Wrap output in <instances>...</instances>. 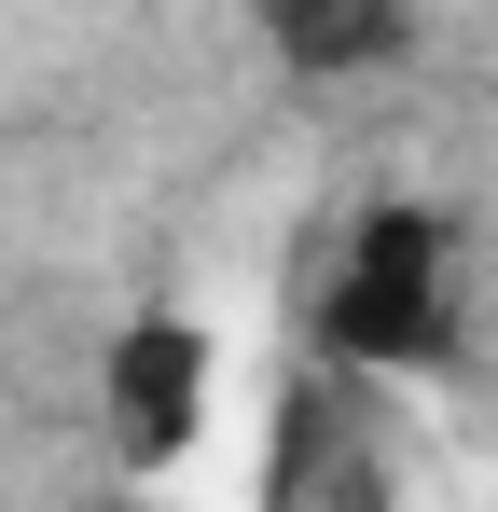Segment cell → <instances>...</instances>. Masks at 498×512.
<instances>
[{
    "label": "cell",
    "instance_id": "1",
    "mask_svg": "<svg viewBox=\"0 0 498 512\" xmlns=\"http://www.w3.org/2000/svg\"><path fill=\"white\" fill-rule=\"evenodd\" d=\"M305 333H319V360L360 374V388H415V374H443V360H457V222H443L429 194H374V208H346Z\"/></svg>",
    "mask_w": 498,
    "mask_h": 512
},
{
    "label": "cell",
    "instance_id": "2",
    "mask_svg": "<svg viewBox=\"0 0 498 512\" xmlns=\"http://www.w3.org/2000/svg\"><path fill=\"white\" fill-rule=\"evenodd\" d=\"M208 402H222V333H208L194 305H125V333L97 360V429H111L125 485L180 471V457L208 443Z\"/></svg>",
    "mask_w": 498,
    "mask_h": 512
},
{
    "label": "cell",
    "instance_id": "3",
    "mask_svg": "<svg viewBox=\"0 0 498 512\" xmlns=\"http://www.w3.org/2000/svg\"><path fill=\"white\" fill-rule=\"evenodd\" d=\"M263 512H402V471H388V429H374V388L360 374H291L277 402V457H263Z\"/></svg>",
    "mask_w": 498,
    "mask_h": 512
},
{
    "label": "cell",
    "instance_id": "4",
    "mask_svg": "<svg viewBox=\"0 0 498 512\" xmlns=\"http://www.w3.org/2000/svg\"><path fill=\"white\" fill-rule=\"evenodd\" d=\"M263 42L291 56V70H319V84H346V70H388L415 42L402 0H263Z\"/></svg>",
    "mask_w": 498,
    "mask_h": 512
},
{
    "label": "cell",
    "instance_id": "5",
    "mask_svg": "<svg viewBox=\"0 0 498 512\" xmlns=\"http://www.w3.org/2000/svg\"><path fill=\"white\" fill-rule=\"evenodd\" d=\"M97 512H166V499H139V485H111V499H97Z\"/></svg>",
    "mask_w": 498,
    "mask_h": 512
}]
</instances>
